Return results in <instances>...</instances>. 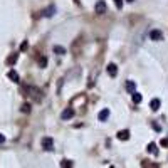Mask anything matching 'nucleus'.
<instances>
[{"label": "nucleus", "mask_w": 168, "mask_h": 168, "mask_svg": "<svg viewBox=\"0 0 168 168\" xmlns=\"http://www.w3.org/2000/svg\"><path fill=\"white\" fill-rule=\"evenodd\" d=\"M161 146L168 148V138H163V140H161Z\"/></svg>", "instance_id": "nucleus-21"}, {"label": "nucleus", "mask_w": 168, "mask_h": 168, "mask_svg": "<svg viewBox=\"0 0 168 168\" xmlns=\"http://www.w3.org/2000/svg\"><path fill=\"white\" fill-rule=\"evenodd\" d=\"M99 121H106L108 118H109V109H103V111H99Z\"/></svg>", "instance_id": "nucleus-9"}, {"label": "nucleus", "mask_w": 168, "mask_h": 168, "mask_svg": "<svg viewBox=\"0 0 168 168\" xmlns=\"http://www.w3.org/2000/svg\"><path fill=\"white\" fill-rule=\"evenodd\" d=\"M94 79H96V71L93 72V76H91V81H89V86H93L94 84Z\"/></svg>", "instance_id": "nucleus-22"}, {"label": "nucleus", "mask_w": 168, "mask_h": 168, "mask_svg": "<svg viewBox=\"0 0 168 168\" xmlns=\"http://www.w3.org/2000/svg\"><path fill=\"white\" fill-rule=\"evenodd\" d=\"M96 12H98V14H104V12H106V3H104L103 0L96 2Z\"/></svg>", "instance_id": "nucleus-6"}, {"label": "nucleus", "mask_w": 168, "mask_h": 168, "mask_svg": "<svg viewBox=\"0 0 168 168\" xmlns=\"http://www.w3.org/2000/svg\"><path fill=\"white\" fill-rule=\"evenodd\" d=\"M45 61H47V59H44V57H42V59H40V62H39V66H40V67H45V64H47Z\"/></svg>", "instance_id": "nucleus-20"}, {"label": "nucleus", "mask_w": 168, "mask_h": 168, "mask_svg": "<svg viewBox=\"0 0 168 168\" xmlns=\"http://www.w3.org/2000/svg\"><path fill=\"white\" fill-rule=\"evenodd\" d=\"M42 146H44V150H52L54 148L52 138H44V140H42Z\"/></svg>", "instance_id": "nucleus-5"}, {"label": "nucleus", "mask_w": 168, "mask_h": 168, "mask_svg": "<svg viewBox=\"0 0 168 168\" xmlns=\"http://www.w3.org/2000/svg\"><path fill=\"white\" fill-rule=\"evenodd\" d=\"M7 77H9V79H10V81H12V82H19V81H20L19 74H17V72H15V71H14V69H12V71H9V72H7Z\"/></svg>", "instance_id": "nucleus-7"}, {"label": "nucleus", "mask_w": 168, "mask_h": 168, "mask_svg": "<svg viewBox=\"0 0 168 168\" xmlns=\"http://www.w3.org/2000/svg\"><path fill=\"white\" fill-rule=\"evenodd\" d=\"M74 109H72V108H67V109H64V111H62V114H61V118H62V119H71V118H74Z\"/></svg>", "instance_id": "nucleus-1"}, {"label": "nucleus", "mask_w": 168, "mask_h": 168, "mask_svg": "<svg viewBox=\"0 0 168 168\" xmlns=\"http://www.w3.org/2000/svg\"><path fill=\"white\" fill-rule=\"evenodd\" d=\"M54 12H56V9H54V5H51L49 9H45V10H44V15L51 17V15H54Z\"/></svg>", "instance_id": "nucleus-14"}, {"label": "nucleus", "mask_w": 168, "mask_h": 168, "mask_svg": "<svg viewBox=\"0 0 168 168\" xmlns=\"http://www.w3.org/2000/svg\"><path fill=\"white\" fill-rule=\"evenodd\" d=\"M114 3H116V7L118 9H123V0H113Z\"/></svg>", "instance_id": "nucleus-18"}, {"label": "nucleus", "mask_w": 168, "mask_h": 168, "mask_svg": "<svg viewBox=\"0 0 168 168\" xmlns=\"http://www.w3.org/2000/svg\"><path fill=\"white\" fill-rule=\"evenodd\" d=\"M20 109L25 113V114H29V113H30V106H29V104L25 103V104H22V106H20Z\"/></svg>", "instance_id": "nucleus-17"}, {"label": "nucleus", "mask_w": 168, "mask_h": 168, "mask_svg": "<svg viewBox=\"0 0 168 168\" xmlns=\"http://www.w3.org/2000/svg\"><path fill=\"white\" fill-rule=\"evenodd\" d=\"M111 168H114V167H111Z\"/></svg>", "instance_id": "nucleus-25"}, {"label": "nucleus", "mask_w": 168, "mask_h": 168, "mask_svg": "<svg viewBox=\"0 0 168 168\" xmlns=\"http://www.w3.org/2000/svg\"><path fill=\"white\" fill-rule=\"evenodd\" d=\"M150 108H151L153 111H156V109H160V99H153V101L150 103Z\"/></svg>", "instance_id": "nucleus-11"}, {"label": "nucleus", "mask_w": 168, "mask_h": 168, "mask_svg": "<svg viewBox=\"0 0 168 168\" xmlns=\"http://www.w3.org/2000/svg\"><path fill=\"white\" fill-rule=\"evenodd\" d=\"M118 140H121V141H128V140H130V131L128 130L118 131Z\"/></svg>", "instance_id": "nucleus-2"}, {"label": "nucleus", "mask_w": 168, "mask_h": 168, "mask_svg": "<svg viewBox=\"0 0 168 168\" xmlns=\"http://www.w3.org/2000/svg\"><path fill=\"white\" fill-rule=\"evenodd\" d=\"M15 62H17V54H12V56L7 59V64H9V66H14Z\"/></svg>", "instance_id": "nucleus-15"}, {"label": "nucleus", "mask_w": 168, "mask_h": 168, "mask_svg": "<svg viewBox=\"0 0 168 168\" xmlns=\"http://www.w3.org/2000/svg\"><path fill=\"white\" fill-rule=\"evenodd\" d=\"M141 101H143V96H141L140 93H134V94H133V103H136V104H140Z\"/></svg>", "instance_id": "nucleus-13"}, {"label": "nucleus", "mask_w": 168, "mask_h": 168, "mask_svg": "<svg viewBox=\"0 0 168 168\" xmlns=\"http://www.w3.org/2000/svg\"><path fill=\"white\" fill-rule=\"evenodd\" d=\"M20 51H27V40H24V42H22V45H20Z\"/></svg>", "instance_id": "nucleus-19"}, {"label": "nucleus", "mask_w": 168, "mask_h": 168, "mask_svg": "<svg viewBox=\"0 0 168 168\" xmlns=\"http://www.w3.org/2000/svg\"><path fill=\"white\" fill-rule=\"evenodd\" d=\"M150 39H151V40H161V39H163L161 30H151V32H150Z\"/></svg>", "instance_id": "nucleus-4"}, {"label": "nucleus", "mask_w": 168, "mask_h": 168, "mask_svg": "<svg viewBox=\"0 0 168 168\" xmlns=\"http://www.w3.org/2000/svg\"><path fill=\"white\" fill-rule=\"evenodd\" d=\"M54 52L62 56V54H66V49H64V47H61V45H56V47H54Z\"/></svg>", "instance_id": "nucleus-16"}, {"label": "nucleus", "mask_w": 168, "mask_h": 168, "mask_svg": "<svg viewBox=\"0 0 168 168\" xmlns=\"http://www.w3.org/2000/svg\"><path fill=\"white\" fill-rule=\"evenodd\" d=\"M3 141H5V136H3V134H2V133H0V145H2V143H3Z\"/></svg>", "instance_id": "nucleus-24"}, {"label": "nucleus", "mask_w": 168, "mask_h": 168, "mask_svg": "<svg viewBox=\"0 0 168 168\" xmlns=\"http://www.w3.org/2000/svg\"><path fill=\"white\" fill-rule=\"evenodd\" d=\"M143 165H146L148 168H158L156 165H153V163H148V161H143Z\"/></svg>", "instance_id": "nucleus-23"}, {"label": "nucleus", "mask_w": 168, "mask_h": 168, "mask_svg": "<svg viewBox=\"0 0 168 168\" xmlns=\"http://www.w3.org/2000/svg\"><path fill=\"white\" fill-rule=\"evenodd\" d=\"M146 150H148L151 155H158V146H156L155 143H150V145H148V148H146Z\"/></svg>", "instance_id": "nucleus-10"}, {"label": "nucleus", "mask_w": 168, "mask_h": 168, "mask_svg": "<svg viewBox=\"0 0 168 168\" xmlns=\"http://www.w3.org/2000/svg\"><path fill=\"white\" fill-rule=\"evenodd\" d=\"M61 167L62 168H72L74 167V163H72L71 160H62V161H61Z\"/></svg>", "instance_id": "nucleus-12"}, {"label": "nucleus", "mask_w": 168, "mask_h": 168, "mask_svg": "<svg viewBox=\"0 0 168 168\" xmlns=\"http://www.w3.org/2000/svg\"><path fill=\"white\" fill-rule=\"evenodd\" d=\"M106 71H108V74L111 76V77H114V76L118 74V66L116 64H108V67H106Z\"/></svg>", "instance_id": "nucleus-3"}, {"label": "nucleus", "mask_w": 168, "mask_h": 168, "mask_svg": "<svg viewBox=\"0 0 168 168\" xmlns=\"http://www.w3.org/2000/svg\"><path fill=\"white\" fill-rule=\"evenodd\" d=\"M134 89H136V84H134L133 81H126V91L131 93V94H134V93H136Z\"/></svg>", "instance_id": "nucleus-8"}]
</instances>
